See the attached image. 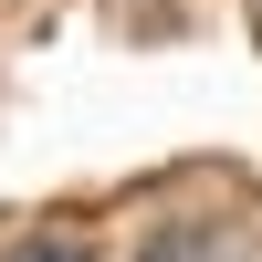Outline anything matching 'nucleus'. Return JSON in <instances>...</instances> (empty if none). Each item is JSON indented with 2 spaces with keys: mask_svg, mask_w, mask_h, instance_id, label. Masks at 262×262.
Returning <instances> with one entry per match:
<instances>
[{
  "mask_svg": "<svg viewBox=\"0 0 262 262\" xmlns=\"http://www.w3.org/2000/svg\"><path fill=\"white\" fill-rule=\"evenodd\" d=\"M147 262H262L252 242H231V231H158Z\"/></svg>",
  "mask_w": 262,
  "mask_h": 262,
  "instance_id": "nucleus-1",
  "label": "nucleus"
},
{
  "mask_svg": "<svg viewBox=\"0 0 262 262\" xmlns=\"http://www.w3.org/2000/svg\"><path fill=\"white\" fill-rule=\"evenodd\" d=\"M11 262H95L84 242H32V252H11Z\"/></svg>",
  "mask_w": 262,
  "mask_h": 262,
  "instance_id": "nucleus-2",
  "label": "nucleus"
}]
</instances>
